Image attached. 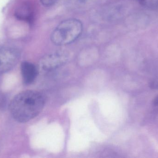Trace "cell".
Returning <instances> with one entry per match:
<instances>
[{
	"mask_svg": "<svg viewBox=\"0 0 158 158\" xmlns=\"http://www.w3.org/2000/svg\"><path fill=\"white\" fill-rule=\"evenodd\" d=\"M143 7L158 13V0H137Z\"/></svg>",
	"mask_w": 158,
	"mask_h": 158,
	"instance_id": "cell-7",
	"label": "cell"
},
{
	"mask_svg": "<svg viewBox=\"0 0 158 158\" xmlns=\"http://www.w3.org/2000/svg\"><path fill=\"white\" fill-rule=\"evenodd\" d=\"M20 67L23 82L26 85L31 84L38 75L37 68L32 63L27 61L22 62Z\"/></svg>",
	"mask_w": 158,
	"mask_h": 158,
	"instance_id": "cell-5",
	"label": "cell"
},
{
	"mask_svg": "<svg viewBox=\"0 0 158 158\" xmlns=\"http://www.w3.org/2000/svg\"><path fill=\"white\" fill-rule=\"evenodd\" d=\"M20 58V52L18 49L7 46L0 47V75L13 69Z\"/></svg>",
	"mask_w": 158,
	"mask_h": 158,
	"instance_id": "cell-3",
	"label": "cell"
},
{
	"mask_svg": "<svg viewBox=\"0 0 158 158\" xmlns=\"http://www.w3.org/2000/svg\"><path fill=\"white\" fill-rule=\"evenodd\" d=\"M15 15L18 19L28 22H30L32 19L29 8L25 4L22 5L17 9Z\"/></svg>",
	"mask_w": 158,
	"mask_h": 158,
	"instance_id": "cell-6",
	"label": "cell"
},
{
	"mask_svg": "<svg viewBox=\"0 0 158 158\" xmlns=\"http://www.w3.org/2000/svg\"><path fill=\"white\" fill-rule=\"evenodd\" d=\"M82 31V24L79 19H65L54 30L51 40L56 45H67L75 41L81 36Z\"/></svg>",
	"mask_w": 158,
	"mask_h": 158,
	"instance_id": "cell-2",
	"label": "cell"
},
{
	"mask_svg": "<svg viewBox=\"0 0 158 158\" xmlns=\"http://www.w3.org/2000/svg\"><path fill=\"white\" fill-rule=\"evenodd\" d=\"M153 103H154L155 105H158V96L156 97V98L154 99Z\"/></svg>",
	"mask_w": 158,
	"mask_h": 158,
	"instance_id": "cell-10",
	"label": "cell"
},
{
	"mask_svg": "<svg viewBox=\"0 0 158 158\" xmlns=\"http://www.w3.org/2000/svg\"><path fill=\"white\" fill-rule=\"evenodd\" d=\"M45 104V97L41 93L28 90L19 93L13 98L9 109L16 121L24 123L37 117L43 109Z\"/></svg>",
	"mask_w": 158,
	"mask_h": 158,
	"instance_id": "cell-1",
	"label": "cell"
},
{
	"mask_svg": "<svg viewBox=\"0 0 158 158\" xmlns=\"http://www.w3.org/2000/svg\"><path fill=\"white\" fill-rule=\"evenodd\" d=\"M149 86L151 89L158 90V79H154L149 83Z\"/></svg>",
	"mask_w": 158,
	"mask_h": 158,
	"instance_id": "cell-9",
	"label": "cell"
},
{
	"mask_svg": "<svg viewBox=\"0 0 158 158\" xmlns=\"http://www.w3.org/2000/svg\"><path fill=\"white\" fill-rule=\"evenodd\" d=\"M41 3L44 6H49L56 2L57 0H40Z\"/></svg>",
	"mask_w": 158,
	"mask_h": 158,
	"instance_id": "cell-8",
	"label": "cell"
},
{
	"mask_svg": "<svg viewBox=\"0 0 158 158\" xmlns=\"http://www.w3.org/2000/svg\"><path fill=\"white\" fill-rule=\"evenodd\" d=\"M68 53L64 51H58L44 56L41 60L40 67L44 71L55 70L67 61Z\"/></svg>",
	"mask_w": 158,
	"mask_h": 158,
	"instance_id": "cell-4",
	"label": "cell"
}]
</instances>
